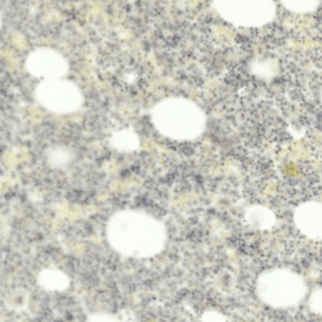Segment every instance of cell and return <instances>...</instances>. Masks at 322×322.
I'll return each instance as SVG.
<instances>
[{
    "label": "cell",
    "instance_id": "6da1fadb",
    "mask_svg": "<svg viewBox=\"0 0 322 322\" xmlns=\"http://www.w3.org/2000/svg\"><path fill=\"white\" fill-rule=\"evenodd\" d=\"M39 284L43 289L51 291L65 290L69 284L66 275L58 269H47L42 270L38 276Z\"/></svg>",
    "mask_w": 322,
    "mask_h": 322
},
{
    "label": "cell",
    "instance_id": "7a4b0ae2",
    "mask_svg": "<svg viewBox=\"0 0 322 322\" xmlns=\"http://www.w3.org/2000/svg\"><path fill=\"white\" fill-rule=\"evenodd\" d=\"M30 294L23 288H17L10 291L6 295L4 302L8 309L20 312L26 308L29 303Z\"/></svg>",
    "mask_w": 322,
    "mask_h": 322
},
{
    "label": "cell",
    "instance_id": "3957f363",
    "mask_svg": "<svg viewBox=\"0 0 322 322\" xmlns=\"http://www.w3.org/2000/svg\"><path fill=\"white\" fill-rule=\"evenodd\" d=\"M47 156L50 165L58 168H63L67 166L74 158L73 153L70 149L60 146L50 148L48 151Z\"/></svg>",
    "mask_w": 322,
    "mask_h": 322
},
{
    "label": "cell",
    "instance_id": "277c9868",
    "mask_svg": "<svg viewBox=\"0 0 322 322\" xmlns=\"http://www.w3.org/2000/svg\"><path fill=\"white\" fill-rule=\"evenodd\" d=\"M255 63L254 72L263 80H269L276 77L279 73V65L275 59L263 58L258 59Z\"/></svg>",
    "mask_w": 322,
    "mask_h": 322
},
{
    "label": "cell",
    "instance_id": "5b68a950",
    "mask_svg": "<svg viewBox=\"0 0 322 322\" xmlns=\"http://www.w3.org/2000/svg\"><path fill=\"white\" fill-rule=\"evenodd\" d=\"M137 141L133 136L124 133L115 135L112 140L113 145L116 148L125 151L135 149L137 146Z\"/></svg>",
    "mask_w": 322,
    "mask_h": 322
},
{
    "label": "cell",
    "instance_id": "8992f818",
    "mask_svg": "<svg viewBox=\"0 0 322 322\" xmlns=\"http://www.w3.org/2000/svg\"><path fill=\"white\" fill-rule=\"evenodd\" d=\"M200 319L204 322H224L228 318L223 314L214 310H208L201 315Z\"/></svg>",
    "mask_w": 322,
    "mask_h": 322
},
{
    "label": "cell",
    "instance_id": "52a82bcc",
    "mask_svg": "<svg viewBox=\"0 0 322 322\" xmlns=\"http://www.w3.org/2000/svg\"><path fill=\"white\" fill-rule=\"evenodd\" d=\"M87 321L91 322H119V319L116 316L104 313H96L89 315Z\"/></svg>",
    "mask_w": 322,
    "mask_h": 322
}]
</instances>
